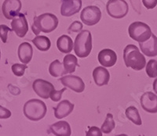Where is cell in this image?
Returning a JSON list of instances; mask_svg holds the SVG:
<instances>
[{"label":"cell","mask_w":157,"mask_h":136,"mask_svg":"<svg viewBox=\"0 0 157 136\" xmlns=\"http://www.w3.org/2000/svg\"><path fill=\"white\" fill-rule=\"evenodd\" d=\"M125 65L135 71H141L146 65V60L138 48L134 45H127L123 50Z\"/></svg>","instance_id":"6da1fadb"},{"label":"cell","mask_w":157,"mask_h":136,"mask_svg":"<svg viewBox=\"0 0 157 136\" xmlns=\"http://www.w3.org/2000/svg\"><path fill=\"white\" fill-rule=\"evenodd\" d=\"M58 19L53 13H43L34 17V23L32 26V31L38 35L40 32L50 33L57 28Z\"/></svg>","instance_id":"7a4b0ae2"},{"label":"cell","mask_w":157,"mask_h":136,"mask_svg":"<svg viewBox=\"0 0 157 136\" xmlns=\"http://www.w3.org/2000/svg\"><path fill=\"white\" fill-rule=\"evenodd\" d=\"M24 114L29 120L39 121L46 116L47 108L44 102L40 99H30L24 106Z\"/></svg>","instance_id":"3957f363"},{"label":"cell","mask_w":157,"mask_h":136,"mask_svg":"<svg viewBox=\"0 0 157 136\" xmlns=\"http://www.w3.org/2000/svg\"><path fill=\"white\" fill-rule=\"evenodd\" d=\"M73 49L77 57L85 58L90 55L92 50V35L90 31L84 30L76 36Z\"/></svg>","instance_id":"277c9868"},{"label":"cell","mask_w":157,"mask_h":136,"mask_svg":"<svg viewBox=\"0 0 157 136\" xmlns=\"http://www.w3.org/2000/svg\"><path fill=\"white\" fill-rule=\"evenodd\" d=\"M129 36L137 42H143L148 40L152 35L150 27L141 21H136L129 26Z\"/></svg>","instance_id":"5b68a950"},{"label":"cell","mask_w":157,"mask_h":136,"mask_svg":"<svg viewBox=\"0 0 157 136\" xmlns=\"http://www.w3.org/2000/svg\"><path fill=\"white\" fill-rule=\"evenodd\" d=\"M108 14L116 19H120L127 16L129 6L125 0H109L106 5Z\"/></svg>","instance_id":"8992f818"},{"label":"cell","mask_w":157,"mask_h":136,"mask_svg":"<svg viewBox=\"0 0 157 136\" xmlns=\"http://www.w3.org/2000/svg\"><path fill=\"white\" fill-rule=\"evenodd\" d=\"M80 18L82 22H83L86 25L93 26L100 21L101 18V12L96 6H89L82 9Z\"/></svg>","instance_id":"52a82bcc"},{"label":"cell","mask_w":157,"mask_h":136,"mask_svg":"<svg viewBox=\"0 0 157 136\" xmlns=\"http://www.w3.org/2000/svg\"><path fill=\"white\" fill-rule=\"evenodd\" d=\"M22 4L21 0H5L2 6L4 17L8 20H13L20 13Z\"/></svg>","instance_id":"ba28073f"},{"label":"cell","mask_w":157,"mask_h":136,"mask_svg":"<svg viewBox=\"0 0 157 136\" xmlns=\"http://www.w3.org/2000/svg\"><path fill=\"white\" fill-rule=\"evenodd\" d=\"M32 88L39 97L47 99L50 98V95L54 90V85L50 82L43 79H36L32 84Z\"/></svg>","instance_id":"9c48e42d"},{"label":"cell","mask_w":157,"mask_h":136,"mask_svg":"<svg viewBox=\"0 0 157 136\" xmlns=\"http://www.w3.org/2000/svg\"><path fill=\"white\" fill-rule=\"evenodd\" d=\"M11 28L12 31L15 32L18 37H25L29 31V24L25 15L19 13L16 17L13 18L11 22Z\"/></svg>","instance_id":"30bf717a"},{"label":"cell","mask_w":157,"mask_h":136,"mask_svg":"<svg viewBox=\"0 0 157 136\" xmlns=\"http://www.w3.org/2000/svg\"><path fill=\"white\" fill-rule=\"evenodd\" d=\"M61 83L65 87L78 93H81L85 89V84L81 78L75 75H66L60 78Z\"/></svg>","instance_id":"8fae6325"},{"label":"cell","mask_w":157,"mask_h":136,"mask_svg":"<svg viewBox=\"0 0 157 136\" xmlns=\"http://www.w3.org/2000/svg\"><path fill=\"white\" fill-rule=\"evenodd\" d=\"M141 106L145 111L150 113H157V96L152 92H147L140 99Z\"/></svg>","instance_id":"7c38bea8"},{"label":"cell","mask_w":157,"mask_h":136,"mask_svg":"<svg viewBox=\"0 0 157 136\" xmlns=\"http://www.w3.org/2000/svg\"><path fill=\"white\" fill-rule=\"evenodd\" d=\"M82 8V0H62L61 13L64 17H71L79 12Z\"/></svg>","instance_id":"4fadbf2b"},{"label":"cell","mask_w":157,"mask_h":136,"mask_svg":"<svg viewBox=\"0 0 157 136\" xmlns=\"http://www.w3.org/2000/svg\"><path fill=\"white\" fill-rule=\"evenodd\" d=\"M139 47L142 53L149 57L157 56V37L152 33V35L148 40L139 42Z\"/></svg>","instance_id":"5bb4252c"},{"label":"cell","mask_w":157,"mask_h":136,"mask_svg":"<svg viewBox=\"0 0 157 136\" xmlns=\"http://www.w3.org/2000/svg\"><path fill=\"white\" fill-rule=\"evenodd\" d=\"M98 59L101 65L104 67H111L116 64L117 55L113 50L105 49L98 53Z\"/></svg>","instance_id":"9a60e30c"},{"label":"cell","mask_w":157,"mask_h":136,"mask_svg":"<svg viewBox=\"0 0 157 136\" xmlns=\"http://www.w3.org/2000/svg\"><path fill=\"white\" fill-rule=\"evenodd\" d=\"M54 116L57 119H62L67 117L74 110V104L68 100H63L54 108Z\"/></svg>","instance_id":"2e32d148"},{"label":"cell","mask_w":157,"mask_h":136,"mask_svg":"<svg viewBox=\"0 0 157 136\" xmlns=\"http://www.w3.org/2000/svg\"><path fill=\"white\" fill-rule=\"evenodd\" d=\"M93 78L98 86H103L109 83L110 74L104 67H98L94 70Z\"/></svg>","instance_id":"e0dca14e"},{"label":"cell","mask_w":157,"mask_h":136,"mask_svg":"<svg viewBox=\"0 0 157 136\" xmlns=\"http://www.w3.org/2000/svg\"><path fill=\"white\" fill-rule=\"evenodd\" d=\"M18 57L21 63L28 64L33 56V49L29 42H23L18 47Z\"/></svg>","instance_id":"ac0fdd59"},{"label":"cell","mask_w":157,"mask_h":136,"mask_svg":"<svg viewBox=\"0 0 157 136\" xmlns=\"http://www.w3.org/2000/svg\"><path fill=\"white\" fill-rule=\"evenodd\" d=\"M50 131L57 136H70L71 134V127L66 121H58L50 126Z\"/></svg>","instance_id":"d6986e66"},{"label":"cell","mask_w":157,"mask_h":136,"mask_svg":"<svg viewBox=\"0 0 157 136\" xmlns=\"http://www.w3.org/2000/svg\"><path fill=\"white\" fill-rule=\"evenodd\" d=\"M73 42L68 35H64L59 37L57 41V47L62 53H69L73 49Z\"/></svg>","instance_id":"ffe728a7"},{"label":"cell","mask_w":157,"mask_h":136,"mask_svg":"<svg viewBox=\"0 0 157 136\" xmlns=\"http://www.w3.org/2000/svg\"><path fill=\"white\" fill-rule=\"evenodd\" d=\"M78 65V60L72 54H68L64 57L63 66H64V69L67 74L68 73L71 74V73L75 72V67Z\"/></svg>","instance_id":"44dd1931"},{"label":"cell","mask_w":157,"mask_h":136,"mask_svg":"<svg viewBox=\"0 0 157 136\" xmlns=\"http://www.w3.org/2000/svg\"><path fill=\"white\" fill-rule=\"evenodd\" d=\"M32 42L36 48L42 52H46L50 50L51 42L49 38L44 35H37L32 40Z\"/></svg>","instance_id":"7402d4cb"},{"label":"cell","mask_w":157,"mask_h":136,"mask_svg":"<svg viewBox=\"0 0 157 136\" xmlns=\"http://www.w3.org/2000/svg\"><path fill=\"white\" fill-rule=\"evenodd\" d=\"M49 72L50 75L54 78L61 77L67 74L64 69V66L58 60H55L54 62L50 64V67H49Z\"/></svg>","instance_id":"603a6c76"},{"label":"cell","mask_w":157,"mask_h":136,"mask_svg":"<svg viewBox=\"0 0 157 136\" xmlns=\"http://www.w3.org/2000/svg\"><path fill=\"white\" fill-rule=\"evenodd\" d=\"M126 116L127 119L134 123L136 125H141L142 124V120H141V116L139 114L138 110L135 106H129L126 110Z\"/></svg>","instance_id":"cb8c5ba5"},{"label":"cell","mask_w":157,"mask_h":136,"mask_svg":"<svg viewBox=\"0 0 157 136\" xmlns=\"http://www.w3.org/2000/svg\"><path fill=\"white\" fill-rule=\"evenodd\" d=\"M115 127H116V124H115L114 120H113V114L108 113L105 120L101 127V131L104 134H109L115 128Z\"/></svg>","instance_id":"d4e9b609"},{"label":"cell","mask_w":157,"mask_h":136,"mask_svg":"<svg viewBox=\"0 0 157 136\" xmlns=\"http://www.w3.org/2000/svg\"><path fill=\"white\" fill-rule=\"evenodd\" d=\"M146 67V74L149 78H157V61L155 60H150Z\"/></svg>","instance_id":"484cf974"},{"label":"cell","mask_w":157,"mask_h":136,"mask_svg":"<svg viewBox=\"0 0 157 136\" xmlns=\"http://www.w3.org/2000/svg\"><path fill=\"white\" fill-rule=\"evenodd\" d=\"M27 68L28 66L25 64H15L12 66V71L17 77H22L25 74V71Z\"/></svg>","instance_id":"4316f807"},{"label":"cell","mask_w":157,"mask_h":136,"mask_svg":"<svg viewBox=\"0 0 157 136\" xmlns=\"http://www.w3.org/2000/svg\"><path fill=\"white\" fill-rule=\"evenodd\" d=\"M11 31H12V29L10 28L9 27H7L6 25H0V38H1L3 43L6 42L8 38V32Z\"/></svg>","instance_id":"83f0119b"},{"label":"cell","mask_w":157,"mask_h":136,"mask_svg":"<svg viewBox=\"0 0 157 136\" xmlns=\"http://www.w3.org/2000/svg\"><path fill=\"white\" fill-rule=\"evenodd\" d=\"M66 90V88H62L61 90H59V91H56L55 89L53 90L51 92L50 95V98L52 99V100L54 101V102H58L60 101V99H61L62 97V94L64 91Z\"/></svg>","instance_id":"f1b7e54d"},{"label":"cell","mask_w":157,"mask_h":136,"mask_svg":"<svg viewBox=\"0 0 157 136\" xmlns=\"http://www.w3.org/2000/svg\"><path fill=\"white\" fill-rule=\"evenodd\" d=\"M82 29V24L79 21H74L68 28V32H79Z\"/></svg>","instance_id":"f546056e"},{"label":"cell","mask_w":157,"mask_h":136,"mask_svg":"<svg viewBox=\"0 0 157 136\" xmlns=\"http://www.w3.org/2000/svg\"><path fill=\"white\" fill-rule=\"evenodd\" d=\"M89 131H86V136H102V131L98 127H89Z\"/></svg>","instance_id":"4dcf8cb0"},{"label":"cell","mask_w":157,"mask_h":136,"mask_svg":"<svg viewBox=\"0 0 157 136\" xmlns=\"http://www.w3.org/2000/svg\"><path fill=\"white\" fill-rule=\"evenodd\" d=\"M133 9L135 12H137L138 14L141 13V0H130Z\"/></svg>","instance_id":"1f68e13d"},{"label":"cell","mask_w":157,"mask_h":136,"mask_svg":"<svg viewBox=\"0 0 157 136\" xmlns=\"http://www.w3.org/2000/svg\"><path fill=\"white\" fill-rule=\"evenodd\" d=\"M143 5L148 9H152L156 6L157 0H142Z\"/></svg>","instance_id":"d6a6232c"},{"label":"cell","mask_w":157,"mask_h":136,"mask_svg":"<svg viewBox=\"0 0 157 136\" xmlns=\"http://www.w3.org/2000/svg\"><path fill=\"white\" fill-rule=\"evenodd\" d=\"M153 90L157 94V78H155L153 81Z\"/></svg>","instance_id":"836d02e7"},{"label":"cell","mask_w":157,"mask_h":136,"mask_svg":"<svg viewBox=\"0 0 157 136\" xmlns=\"http://www.w3.org/2000/svg\"><path fill=\"white\" fill-rule=\"evenodd\" d=\"M0 58H1V52H0Z\"/></svg>","instance_id":"e575fe53"}]
</instances>
